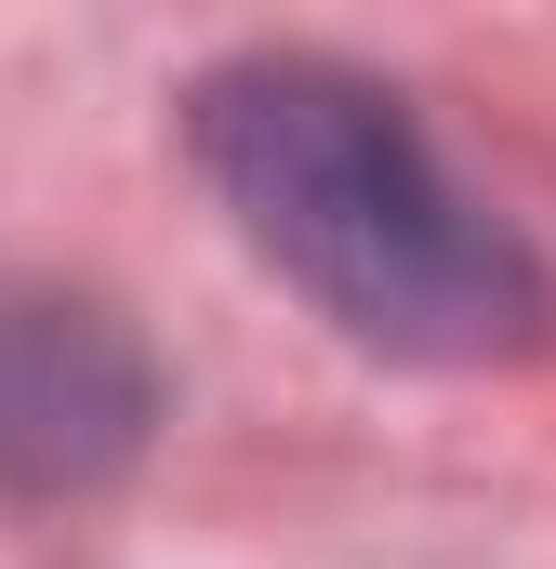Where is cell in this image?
<instances>
[{"label": "cell", "mask_w": 556, "mask_h": 569, "mask_svg": "<svg viewBox=\"0 0 556 569\" xmlns=\"http://www.w3.org/2000/svg\"><path fill=\"white\" fill-rule=\"evenodd\" d=\"M199 172L252 226V252L291 266L358 345L398 358H504L544 279L530 252L437 172V146L398 120V93L318 67V53H252L199 80Z\"/></svg>", "instance_id": "cell-1"}]
</instances>
